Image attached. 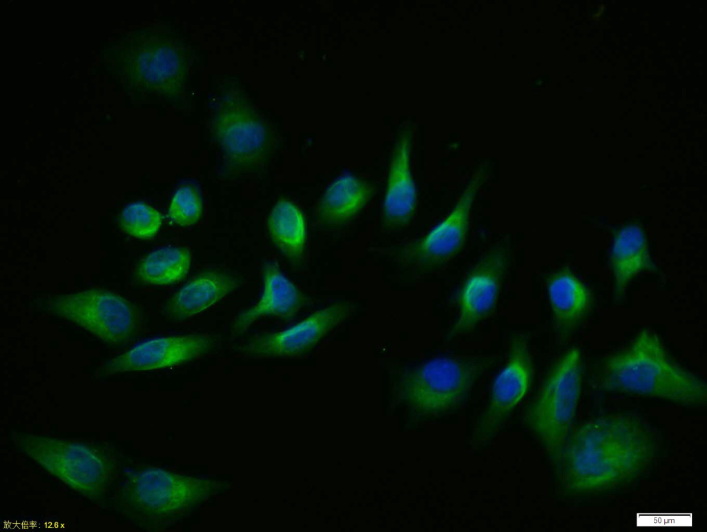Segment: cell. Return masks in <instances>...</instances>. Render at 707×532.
<instances>
[{
    "label": "cell",
    "mask_w": 707,
    "mask_h": 532,
    "mask_svg": "<svg viewBox=\"0 0 707 532\" xmlns=\"http://www.w3.org/2000/svg\"><path fill=\"white\" fill-rule=\"evenodd\" d=\"M652 426L634 413H608L573 427L556 462L563 487L574 494L605 492L641 476L652 464Z\"/></svg>",
    "instance_id": "6da1fadb"
},
{
    "label": "cell",
    "mask_w": 707,
    "mask_h": 532,
    "mask_svg": "<svg viewBox=\"0 0 707 532\" xmlns=\"http://www.w3.org/2000/svg\"><path fill=\"white\" fill-rule=\"evenodd\" d=\"M592 382L601 391L664 400L688 407L707 404V385L668 355L656 333L640 331L625 347L602 358Z\"/></svg>",
    "instance_id": "7a4b0ae2"
},
{
    "label": "cell",
    "mask_w": 707,
    "mask_h": 532,
    "mask_svg": "<svg viewBox=\"0 0 707 532\" xmlns=\"http://www.w3.org/2000/svg\"><path fill=\"white\" fill-rule=\"evenodd\" d=\"M14 442L44 471L90 499L104 495L116 476L115 452L103 444L43 435H17Z\"/></svg>",
    "instance_id": "3957f363"
},
{
    "label": "cell",
    "mask_w": 707,
    "mask_h": 532,
    "mask_svg": "<svg viewBox=\"0 0 707 532\" xmlns=\"http://www.w3.org/2000/svg\"><path fill=\"white\" fill-rule=\"evenodd\" d=\"M582 385L581 352L572 347L550 367L524 410V426L555 463L574 427Z\"/></svg>",
    "instance_id": "277c9868"
},
{
    "label": "cell",
    "mask_w": 707,
    "mask_h": 532,
    "mask_svg": "<svg viewBox=\"0 0 707 532\" xmlns=\"http://www.w3.org/2000/svg\"><path fill=\"white\" fill-rule=\"evenodd\" d=\"M227 483L155 467L130 471L120 491L122 506L141 520H176L195 511Z\"/></svg>",
    "instance_id": "5b68a950"
},
{
    "label": "cell",
    "mask_w": 707,
    "mask_h": 532,
    "mask_svg": "<svg viewBox=\"0 0 707 532\" xmlns=\"http://www.w3.org/2000/svg\"><path fill=\"white\" fill-rule=\"evenodd\" d=\"M493 362L483 357L440 356L405 372L404 400L418 416L443 417L460 408L482 373Z\"/></svg>",
    "instance_id": "8992f818"
},
{
    "label": "cell",
    "mask_w": 707,
    "mask_h": 532,
    "mask_svg": "<svg viewBox=\"0 0 707 532\" xmlns=\"http://www.w3.org/2000/svg\"><path fill=\"white\" fill-rule=\"evenodd\" d=\"M41 306L48 314L77 325L109 345L129 342L140 329L138 308L106 289L51 295L42 299Z\"/></svg>",
    "instance_id": "52a82bcc"
},
{
    "label": "cell",
    "mask_w": 707,
    "mask_h": 532,
    "mask_svg": "<svg viewBox=\"0 0 707 532\" xmlns=\"http://www.w3.org/2000/svg\"><path fill=\"white\" fill-rule=\"evenodd\" d=\"M211 128L229 171L253 173L267 163L273 133L265 117L249 100L238 94L226 97L217 107Z\"/></svg>",
    "instance_id": "ba28073f"
},
{
    "label": "cell",
    "mask_w": 707,
    "mask_h": 532,
    "mask_svg": "<svg viewBox=\"0 0 707 532\" xmlns=\"http://www.w3.org/2000/svg\"><path fill=\"white\" fill-rule=\"evenodd\" d=\"M507 358L496 376L488 403L474 429V443L483 445L502 428L525 396L533 380L534 368L525 333L514 332L508 338Z\"/></svg>",
    "instance_id": "9c48e42d"
},
{
    "label": "cell",
    "mask_w": 707,
    "mask_h": 532,
    "mask_svg": "<svg viewBox=\"0 0 707 532\" xmlns=\"http://www.w3.org/2000/svg\"><path fill=\"white\" fill-rule=\"evenodd\" d=\"M487 167H479L461 193L449 215L423 238L409 244L405 262L422 271L444 265L464 247L476 195L487 178Z\"/></svg>",
    "instance_id": "30bf717a"
},
{
    "label": "cell",
    "mask_w": 707,
    "mask_h": 532,
    "mask_svg": "<svg viewBox=\"0 0 707 532\" xmlns=\"http://www.w3.org/2000/svg\"><path fill=\"white\" fill-rule=\"evenodd\" d=\"M509 245L493 246L478 261L457 293L458 318L449 337L469 333L494 311L508 268Z\"/></svg>",
    "instance_id": "8fae6325"
},
{
    "label": "cell",
    "mask_w": 707,
    "mask_h": 532,
    "mask_svg": "<svg viewBox=\"0 0 707 532\" xmlns=\"http://www.w3.org/2000/svg\"><path fill=\"white\" fill-rule=\"evenodd\" d=\"M354 308L349 302H336L317 310L288 329L254 335L240 351L244 357L253 359L302 357L349 317Z\"/></svg>",
    "instance_id": "7c38bea8"
},
{
    "label": "cell",
    "mask_w": 707,
    "mask_h": 532,
    "mask_svg": "<svg viewBox=\"0 0 707 532\" xmlns=\"http://www.w3.org/2000/svg\"><path fill=\"white\" fill-rule=\"evenodd\" d=\"M215 339L204 333L172 335L140 343L107 361L106 375L164 368L193 361L211 352Z\"/></svg>",
    "instance_id": "4fadbf2b"
},
{
    "label": "cell",
    "mask_w": 707,
    "mask_h": 532,
    "mask_svg": "<svg viewBox=\"0 0 707 532\" xmlns=\"http://www.w3.org/2000/svg\"><path fill=\"white\" fill-rule=\"evenodd\" d=\"M135 61V72L146 88L169 98L183 91L188 74L184 42L173 37L146 40Z\"/></svg>",
    "instance_id": "5bb4252c"
},
{
    "label": "cell",
    "mask_w": 707,
    "mask_h": 532,
    "mask_svg": "<svg viewBox=\"0 0 707 532\" xmlns=\"http://www.w3.org/2000/svg\"><path fill=\"white\" fill-rule=\"evenodd\" d=\"M264 290L259 301L242 311L233 321L232 334L246 331L256 320L265 316L289 319L309 302V298L291 282L273 262L262 266Z\"/></svg>",
    "instance_id": "9a60e30c"
},
{
    "label": "cell",
    "mask_w": 707,
    "mask_h": 532,
    "mask_svg": "<svg viewBox=\"0 0 707 532\" xmlns=\"http://www.w3.org/2000/svg\"><path fill=\"white\" fill-rule=\"evenodd\" d=\"M409 138L398 141L390 160L382 203L384 230L397 231L407 227L416 213V191L414 181Z\"/></svg>",
    "instance_id": "2e32d148"
},
{
    "label": "cell",
    "mask_w": 707,
    "mask_h": 532,
    "mask_svg": "<svg viewBox=\"0 0 707 532\" xmlns=\"http://www.w3.org/2000/svg\"><path fill=\"white\" fill-rule=\"evenodd\" d=\"M546 288L556 333L559 340L570 338L588 317L593 307L590 289L564 267L547 278Z\"/></svg>",
    "instance_id": "e0dca14e"
},
{
    "label": "cell",
    "mask_w": 707,
    "mask_h": 532,
    "mask_svg": "<svg viewBox=\"0 0 707 532\" xmlns=\"http://www.w3.org/2000/svg\"><path fill=\"white\" fill-rule=\"evenodd\" d=\"M375 186L352 175L335 180L325 190L317 207V221L327 229L342 228L369 203Z\"/></svg>",
    "instance_id": "ac0fdd59"
},
{
    "label": "cell",
    "mask_w": 707,
    "mask_h": 532,
    "mask_svg": "<svg viewBox=\"0 0 707 532\" xmlns=\"http://www.w3.org/2000/svg\"><path fill=\"white\" fill-rule=\"evenodd\" d=\"M238 285L237 279L230 274L218 271L203 273L166 303L164 313L171 320L184 321L210 308Z\"/></svg>",
    "instance_id": "d6986e66"
},
{
    "label": "cell",
    "mask_w": 707,
    "mask_h": 532,
    "mask_svg": "<svg viewBox=\"0 0 707 532\" xmlns=\"http://www.w3.org/2000/svg\"><path fill=\"white\" fill-rule=\"evenodd\" d=\"M610 264L614 275V295L621 299L629 282L639 273L652 270L647 240L638 224H629L615 236Z\"/></svg>",
    "instance_id": "ffe728a7"
},
{
    "label": "cell",
    "mask_w": 707,
    "mask_h": 532,
    "mask_svg": "<svg viewBox=\"0 0 707 532\" xmlns=\"http://www.w3.org/2000/svg\"><path fill=\"white\" fill-rule=\"evenodd\" d=\"M267 228L271 241L294 266L302 264L306 250V226L303 215L292 201L282 199L272 208Z\"/></svg>",
    "instance_id": "44dd1931"
},
{
    "label": "cell",
    "mask_w": 707,
    "mask_h": 532,
    "mask_svg": "<svg viewBox=\"0 0 707 532\" xmlns=\"http://www.w3.org/2000/svg\"><path fill=\"white\" fill-rule=\"evenodd\" d=\"M191 263V253L188 248L163 247L151 252L140 262L136 277L144 284H171L186 275Z\"/></svg>",
    "instance_id": "7402d4cb"
},
{
    "label": "cell",
    "mask_w": 707,
    "mask_h": 532,
    "mask_svg": "<svg viewBox=\"0 0 707 532\" xmlns=\"http://www.w3.org/2000/svg\"><path fill=\"white\" fill-rule=\"evenodd\" d=\"M163 217L143 202L128 204L121 212L118 220L123 230L139 239H149L158 232Z\"/></svg>",
    "instance_id": "603a6c76"
},
{
    "label": "cell",
    "mask_w": 707,
    "mask_h": 532,
    "mask_svg": "<svg viewBox=\"0 0 707 532\" xmlns=\"http://www.w3.org/2000/svg\"><path fill=\"white\" fill-rule=\"evenodd\" d=\"M202 209V197L197 188L192 184H186L175 192L169 207L168 217L181 226H189L200 219Z\"/></svg>",
    "instance_id": "cb8c5ba5"
}]
</instances>
